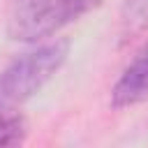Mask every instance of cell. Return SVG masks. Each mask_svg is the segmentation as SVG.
<instances>
[{
	"label": "cell",
	"instance_id": "cell-1",
	"mask_svg": "<svg viewBox=\"0 0 148 148\" xmlns=\"http://www.w3.org/2000/svg\"><path fill=\"white\" fill-rule=\"evenodd\" d=\"M69 44L65 39L44 44L12 60L0 72V116L30 99L67 60Z\"/></svg>",
	"mask_w": 148,
	"mask_h": 148
},
{
	"label": "cell",
	"instance_id": "cell-2",
	"mask_svg": "<svg viewBox=\"0 0 148 148\" xmlns=\"http://www.w3.org/2000/svg\"><path fill=\"white\" fill-rule=\"evenodd\" d=\"M97 5L99 0H28L12 16L9 35L18 42H37L51 37Z\"/></svg>",
	"mask_w": 148,
	"mask_h": 148
},
{
	"label": "cell",
	"instance_id": "cell-3",
	"mask_svg": "<svg viewBox=\"0 0 148 148\" xmlns=\"http://www.w3.org/2000/svg\"><path fill=\"white\" fill-rule=\"evenodd\" d=\"M143 99H148V44L132 58L111 90V104L116 109L132 106Z\"/></svg>",
	"mask_w": 148,
	"mask_h": 148
},
{
	"label": "cell",
	"instance_id": "cell-4",
	"mask_svg": "<svg viewBox=\"0 0 148 148\" xmlns=\"http://www.w3.org/2000/svg\"><path fill=\"white\" fill-rule=\"evenodd\" d=\"M120 21H123L125 39L143 32L148 28V0H125Z\"/></svg>",
	"mask_w": 148,
	"mask_h": 148
},
{
	"label": "cell",
	"instance_id": "cell-5",
	"mask_svg": "<svg viewBox=\"0 0 148 148\" xmlns=\"http://www.w3.org/2000/svg\"><path fill=\"white\" fill-rule=\"evenodd\" d=\"M25 139V120L14 113L0 116V146H16Z\"/></svg>",
	"mask_w": 148,
	"mask_h": 148
}]
</instances>
